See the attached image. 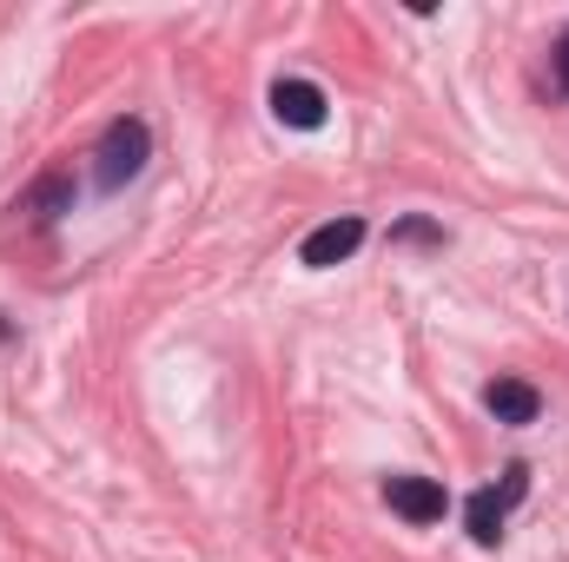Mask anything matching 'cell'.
I'll list each match as a JSON object with an SVG mask.
<instances>
[{
  "label": "cell",
  "instance_id": "3",
  "mask_svg": "<svg viewBox=\"0 0 569 562\" xmlns=\"http://www.w3.org/2000/svg\"><path fill=\"white\" fill-rule=\"evenodd\" d=\"M385 503H391L405 523H443V510H450V496H443L437 476H391V483H385Z\"/></svg>",
  "mask_w": 569,
  "mask_h": 562
},
{
  "label": "cell",
  "instance_id": "8",
  "mask_svg": "<svg viewBox=\"0 0 569 562\" xmlns=\"http://www.w3.org/2000/svg\"><path fill=\"white\" fill-rule=\"evenodd\" d=\"M557 80H563V87H569V33H563V40H557Z\"/></svg>",
  "mask_w": 569,
  "mask_h": 562
},
{
  "label": "cell",
  "instance_id": "4",
  "mask_svg": "<svg viewBox=\"0 0 569 562\" xmlns=\"http://www.w3.org/2000/svg\"><path fill=\"white\" fill-rule=\"evenodd\" d=\"M365 245V219H331V225H318L305 245H298V259L311 265V272H325V265H338V259H351Z\"/></svg>",
  "mask_w": 569,
  "mask_h": 562
},
{
  "label": "cell",
  "instance_id": "5",
  "mask_svg": "<svg viewBox=\"0 0 569 562\" xmlns=\"http://www.w3.org/2000/svg\"><path fill=\"white\" fill-rule=\"evenodd\" d=\"M272 113H279L284 127L311 133V127H325V93H318L311 80H279V87H272Z\"/></svg>",
  "mask_w": 569,
  "mask_h": 562
},
{
  "label": "cell",
  "instance_id": "6",
  "mask_svg": "<svg viewBox=\"0 0 569 562\" xmlns=\"http://www.w3.org/2000/svg\"><path fill=\"white\" fill-rule=\"evenodd\" d=\"M483 404H490L497 423H537V411H543L537 384H523V378H497V384L483 391Z\"/></svg>",
  "mask_w": 569,
  "mask_h": 562
},
{
  "label": "cell",
  "instance_id": "7",
  "mask_svg": "<svg viewBox=\"0 0 569 562\" xmlns=\"http://www.w3.org/2000/svg\"><path fill=\"white\" fill-rule=\"evenodd\" d=\"M33 205H40V219H60V212L73 205V185H67V179H40V185H33Z\"/></svg>",
  "mask_w": 569,
  "mask_h": 562
},
{
  "label": "cell",
  "instance_id": "2",
  "mask_svg": "<svg viewBox=\"0 0 569 562\" xmlns=\"http://www.w3.org/2000/svg\"><path fill=\"white\" fill-rule=\"evenodd\" d=\"M146 152H152L146 120H113L107 140H100V185H127V179L146 165Z\"/></svg>",
  "mask_w": 569,
  "mask_h": 562
},
{
  "label": "cell",
  "instance_id": "1",
  "mask_svg": "<svg viewBox=\"0 0 569 562\" xmlns=\"http://www.w3.org/2000/svg\"><path fill=\"white\" fill-rule=\"evenodd\" d=\"M530 490V470L523 463H510V476H503V490H477L470 503H463V523H470V536L477 543H497L503 536V516H510V503Z\"/></svg>",
  "mask_w": 569,
  "mask_h": 562
}]
</instances>
